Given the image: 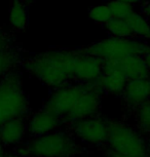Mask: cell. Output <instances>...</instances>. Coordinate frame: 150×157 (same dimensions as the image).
I'll return each instance as SVG.
<instances>
[{
	"instance_id": "3957f363",
	"label": "cell",
	"mask_w": 150,
	"mask_h": 157,
	"mask_svg": "<svg viewBox=\"0 0 150 157\" xmlns=\"http://www.w3.org/2000/svg\"><path fill=\"white\" fill-rule=\"evenodd\" d=\"M29 157H78L82 146L68 127H61L49 134L30 138L26 142Z\"/></svg>"
},
{
	"instance_id": "5bb4252c",
	"label": "cell",
	"mask_w": 150,
	"mask_h": 157,
	"mask_svg": "<svg viewBox=\"0 0 150 157\" xmlns=\"http://www.w3.org/2000/svg\"><path fill=\"white\" fill-rule=\"evenodd\" d=\"M28 5L24 0H11L10 7V24L16 32L24 31L28 26Z\"/></svg>"
},
{
	"instance_id": "4316f807",
	"label": "cell",
	"mask_w": 150,
	"mask_h": 157,
	"mask_svg": "<svg viewBox=\"0 0 150 157\" xmlns=\"http://www.w3.org/2000/svg\"><path fill=\"white\" fill-rule=\"evenodd\" d=\"M5 154H6V151H5V148L2 147L1 145H0V157H4Z\"/></svg>"
},
{
	"instance_id": "cb8c5ba5",
	"label": "cell",
	"mask_w": 150,
	"mask_h": 157,
	"mask_svg": "<svg viewBox=\"0 0 150 157\" xmlns=\"http://www.w3.org/2000/svg\"><path fill=\"white\" fill-rule=\"evenodd\" d=\"M143 58L146 62V65H147V67H148L149 72H150V46H148V48H147L146 52H144Z\"/></svg>"
},
{
	"instance_id": "9a60e30c",
	"label": "cell",
	"mask_w": 150,
	"mask_h": 157,
	"mask_svg": "<svg viewBox=\"0 0 150 157\" xmlns=\"http://www.w3.org/2000/svg\"><path fill=\"white\" fill-rule=\"evenodd\" d=\"M133 125L146 138H150V101L131 112Z\"/></svg>"
},
{
	"instance_id": "d6986e66",
	"label": "cell",
	"mask_w": 150,
	"mask_h": 157,
	"mask_svg": "<svg viewBox=\"0 0 150 157\" xmlns=\"http://www.w3.org/2000/svg\"><path fill=\"white\" fill-rule=\"evenodd\" d=\"M107 6L110 8L112 17L120 20H126L135 13L133 4L118 0H109L107 2Z\"/></svg>"
},
{
	"instance_id": "7402d4cb",
	"label": "cell",
	"mask_w": 150,
	"mask_h": 157,
	"mask_svg": "<svg viewBox=\"0 0 150 157\" xmlns=\"http://www.w3.org/2000/svg\"><path fill=\"white\" fill-rule=\"evenodd\" d=\"M13 153L19 157H29V150L26 142L13 148Z\"/></svg>"
},
{
	"instance_id": "7a4b0ae2",
	"label": "cell",
	"mask_w": 150,
	"mask_h": 157,
	"mask_svg": "<svg viewBox=\"0 0 150 157\" xmlns=\"http://www.w3.org/2000/svg\"><path fill=\"white\" fill-rule=\"evenodd\" d=\"M31 113L30 103L23 88L17 70L0 79V125L16 118H27Z\"/></svg>"
},
{
	"instance_id": "44dd1931",
	"label": "cell",
	"mask_w": 150,
	"mask_h": 157,
	"mask_svg": "<svg viewBox=\"0 0 150 157\" xmlns=\"http://www.w3.org/2000/svg\"><path fill=\"white\" fill-rule=\"evenodd\" d=\"M13 40L11 36L5 31L0 28V52H7V50L13 49Z\"/></svg>"
},
{
	"instance_id": "4fadbf2b",
	"label": "cell",
	"mask_w": 150,
	"mask_h": 157,
	"mask_svg": "<svg viewBox=\"0 0 150 157\" xmlns=\"http://www.w3.org/2000/svg\"><path fill=\"white\" fill-rule=\"evenodd\" d=\"M116 63L122 73L125 74L128 81L150 76L149 69L143 56H134V57L116 61Z\"/></svg>"
},
{
	"instance_id": "ac0fdd59",
	"label": "cell",
	"mask_w": 150,
	"mask_h": 157,
	"mask_svg": "<svg viewBox=\"0 0 150 157\" xmlns=\"http://www.w3.org/2000/svg\"><path fill=\"white\" fill-rule=\"evenodd\" d=\"M106 30L111 37L116 38H135L133 32L129 27L128 23L125 20L112 17L105 25Z\"/></svg>"
},
{
	"instance_id": "83f0119b",
	"label": "cell",
	"mask_w": 150,
	"mask_h": 157,
	"mask_svg": "<svg viewBox=\"0 0 150 157\" xmlns=\"http://www.w3.org/2000/svg\"><path fill=\"white\" fill-rule=\"evenodd\" d=\"M4 157H19L17 155H16L13 152H11V153H10V152H6V154H5V156Z\"/></svg>"
},
{
	"instance_id": "6da1fadb",
	"label": "cell",
	"mask_w": 150,
	"mask_h": 157,
	"mask_svg": "<svg viewBox=\"0 0 150 157\" xmlns=\"http://www.w3.org/2000/svg\"><path fill=\"white\" fill-rule=\"evenodd\" d=\"M80 57L79 48H55L25 60L23 67L43 85L54 90L73 82Z\"/></svg>"
},
{
	"instance_id": "277c9868",
	"label": "cell",
	"mask_w": 150,
	"mask_h": 157,
	"mask_svg": "<svg viewBox=\"0 0 150 157\" xmlns=\"http://www.w3.org/2000/svg\"><path fill=\"white\" fill-rule=\"evenodd\" d=\"M105 150L121 155L148 157V138L141 134L132 123L111 120Z\"/></svg>"
},
{
	"instance_id": "e0dca14e",
	"label": "cell",
	"mask_w": 150,
	"mask_h": 157,
	"mask_svg": "<svg viewBox=\"0 0 150 157\" xmlns=\"http://www.w3.org/2000/svg\"><path fill=\"white\" fill-rule=\"evenodd\" d=\"M23 62L22 55L17 48L0 52V79L17 70V66Z\"/></svg>"
},
{
	"instance_id": "ffe728a7",
	"label": "cell",
	"mask_w": 150,
	"mask_h": 157,
	"mask_svg": "<svg viewBox=\"0 0 150 157\" xmlns=\"http://www.w3.org/2000/svg\"><path fill=\"white\" fill-rule=\"evenodd\" d=\"M89 17L95 23L101 24V25H106L113 17L107 4L97 5V6L92 7L89 11Z\"/></svg>"
},
{
	"instance_id": "f546056e",
	"label": "cell",
	"mask_w": 150,
	"mask_h": 157,
	"mask_svg": "<svg viewBox=\"0 0 150 157\" xmlns=\"http://www.w3.org/2000/svg\"><path fill=\"white\" fill-rule=\"evenodd\" d=\"M24 1L26 2V3H27V5L28 4H30L31 3V2H33L34 1V0H24Z\"/></svg>"
},
{
	"instance_id": "30bf717a",
	"label": "cell",
	"mask_w": 150,
	"mask_h": 157,
	"mask_svg": "<svg viewBox=\"0 0 150 157\" xmlns=\"http://www.w3.org/2000/svg\"><path fill=\"white\" fill-rule=\"evenodd\" d=\"M120 99L129 113L150 101V76L128 81Z\"/></svg>"
},
{
	"instance_id": "484cf974",
	"label": "cell",
	"mask_w": 150,
	"mask_h": 157,
	"mask_svg": "<svg viewBox=\"0 0 150 157\" xmlns=\"http://www.w3.org/2000/svg\"><path fill=\"white\" fill-rule=\"evenodd\" d=\"M118 1L126 2L130 4H135V3H144V2H149L150 0H118Z\"/></svg>"
},
{
	"instance_id": "ba28073f",
	"label": "cell",
	"mask_w": 150,
	"mask_h": 157,
	"mask_svg": "<svg viewBox=\"0 0 150 157\" xmlns=\"http://www.w3.org/2000/svg\"><path fill=\"white\" fill-rule=\"evenodd\" d=\"M26 124L28 135L31 138L40 137L55 132L61 127H65L63 121L58 115L43 107L35 112H31L26 118Z\"/></svg>"
},
{
	"instance_id": "52a82bcc",
	"label": "cell",
	"mask_w": 150,
	"mask_h": 157,
	"mask_svg": "<svg viewBox=\"0 0 150 157\" xmlns=\"http://www.w3.org/2000/svg\"><path fill=\"white\" fill-rule=\"evenodd\" d=\"M87 85L89 84L87 83L71 82L52 90L42 107L58 115L64 123L67 117L74 110L81 96L87 90Z\"/></svg>"
},
{
	"instance_id": "8fae6325",
	"label": "cell",
	"mask_w": 150,
	"mask_h": 157,
	"mask_svg": "<svg viewBox=\"0 0 150 157\" xmlns=\"http://www.w3.org/2000/svg\"><path fill=\"white\" fill-rule=\"evenodd\" d=\"M103 67L104 62L101 59L81 52V57L75 69L73 82L96 84L103 73Z\"/></svg>"
},
{
	"instance_id": "603a6c76",
	"label": "cell",
	"mask_w": 150,
	"mask_h": 157,
	"mask_svg": "<svg viewBox=\"0 0 150 157\" xmlns=\"http://www.w3.org/2000/svg\"><path fill=\"white\" fill-rule=\"evenodd\" d=\"M140 13L142 14L143 17H145L146 19L150 22V1L149 2H144V3H141Z\"/></svg>"
},
{
	"instance_id": "8992f818",
	"label": "cell",
	"mask_w": 150,
	"mask_h": 157,
	"mask_svg": "<svg viewBox=\"0 0 150 157\" xmlns=\"http://www.w3.org/2000/svg\"><path fill=\"white\" fill-rule=\"evenodd\" d=\"M111 119L97 116L79 120L68 126V129L81 146L90 148H104L109 137Z\"/></svg>"
},
{
	"instance_id": "2e32d148",
	"label": "cell",
	"mask_w": 150,
	"mask_h": 157,
	"mask_svg": "<svg viewBox=\"0 0 150 157\" xmlns=\"http://www.w3.org/2000/svg\"><path fill=\"white\" fill-rule=\"evenodd\" d=\"M125 21L128 23L135 38L142 40L150 39V22L145 17L135 11L131 17H129Z\"/></svg>"
},
{
	"instance_id": "5b68a950",
	"label": "cell",
	"mask_w": 150,
	"mask_h": 157,
	"mask_svg": "<svg viewBox=\"0 0 150 157\" xmlns=\"http://www.w3.org/2000/svg\"><path fill=\"white\" fill-rule=\"evenodd\" d=\"M148 46L145 40L138 38H116L110 36L89 46L80 47V50L84 54L101 59L103 62H108L123 60L134 56H143Z\"/></svg>"
},
{
	"instance_id": "9c48e42d",
	"label": "cell",
	"mask_w": 150,
	"mask_h": 157,
	"mask_svg": "<svg viewBox=\"0 0 150 157\" xmlns=\"http://www.w3.org/2000/svg\"><path fill=\"white\" fill-rule=\"evenodd\" d=\"M126 83H128V79L120 70L116 61L104 62L103 73L96 83L104 96L110 94V96L120 98Z\"/></svg>"
},
{
	"instance_id": "7c38bea8",
	"label": "cell",
	"mask_w": 150,
	"mask_h": 157,
	"mask_svg": "<svg viewBox=\"0 0 150 157\" xmlns=\"http://www.w3.org/2000/svg\"><path fill=\"white\" fill-rule=\"evenodd\" d=\"M28 135L25 118H16L0 125V145L6 148H16L25 143Z\"/></svg>"
},
{
	"instance_id": "d4e9b609",
	"label": "cell",
	"mask_w": 150,
	"mask_h": 157,
	"mask_svg": "<svg viewBox=\"0 0 150 157\" xmlns=\"http://www.w3.org/2000/svg\"><path fill=\"white\" fill-rule=\"evenodd\" d=\"M105 155H106V157H134V156H130V155L117 154V153H114L112 151H109V150H105Z\"/></svg>"
},
{
	"instance_id": "f1b7e54d",
	"label": "cell",
	"mask_w": 150,
	"mask_h": 157,
	"mask_svg": "<svg viewBox=\"0 0 150 157\" xmlns=\"http://www.w3.org/2000/svg\"><path fill=\"white\" fill-rule=\"evenodd\" d=\"M148 157H150V138L148 139Z\"/></svg>"
}]
</instances>
